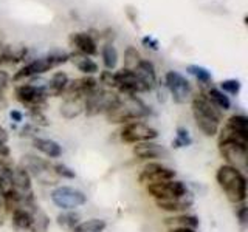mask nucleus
<instances>
[{"label":"nucleus","mask_w":248,"mask_h":232,"mask_svg":"<svg viewBox=\"0 0 248 232\" xmlns=\"http://www.w3.org/2000/svg\"><path fill=\"white\" fill-rule=\"evenodd\" d=\"M236 217H237L240 226L245 228L247 226V206L244 203H240V206L236 207Z\"/></svg>","instance_id":"obj_40"},{"label":"nucleus","mask_w":248,"mask_h":232,"mask_svg":"<svg viewBox=\"0 0 248 232\" xmlns=\"http://www.w3.org/2000/svg\"><path fill=\"white\" fill-rule=\"evenodd\" d=\"M33 145L39 152L44 153L45 157H48V158H59L62 155V147L59 145V143L54 141V139L34 138L33 139Z\"/></svg>","instance_id":"obj_22"},{"label":"nucleus","mask_w":248,"mask_h":232,"mask_svg":"<svg viewBox=\"0 0 248 232\" xmlns=\"http://www.w3.org/2000/svg\"><path fill=\"white\" fill-rule=\"evenodd\" d=\"M25 56H27L25 46H3L0 50V65L17 64V62L23 60Z\"/></svg>","instance_id":"obj_24"},{"label":"nucleus","mask_w":248,"mask_h":232,"mask_svg":"<svg viewBox=\"0 0 248 232\" xmlns=\"http://www.w3.org/2000/svg\"><path fill=\"white\" fill-rule=\"evenodd\" d=\"M68 82L70 81H68L67 73H64V72H56V73L51 76V79L48 81V95L50 96H54V98L64 95V91L67 88Z\"/></svg>","instance_id":"obj_27"},{"label":"nucleus","mask_w":248,"mask_h":232,"mask_svg":"<svg viewBox=\"0 0 248 232\" xmlns=\"http://www.w3.org/2000/svg\"><path fill=\"white\" fill-rule=\"evenodd\" d=\"M192 115L199 130L205 136H216L219 133L222 112L217 108L211 101L208 99L205 93L192 96Z\"/></svg>","instance_id":"obj_2"},{"label":"nucleus","mask_w":248,"mask_h":232,"mask_svg":"<svg viewBox=\"0 0 248 232\" xmlns=\"http://www.w3.org/2000/svg\"><path fill=\"white\" fill-rule=\"evenodd\" d=\"M165 224L172 228H188V229H196L199 226V218L196 215L191 214H178L174 217H169L165 220Z\"/></svg>","instance_id":"obj_26"},{"label":"nucleus","mask_w":248,"mask_h":232,"mask_svg":"<svg viewBox=\"0 0 248 232\" xmlns=\"http://www.w3.org/2000/svg\"><path fill=\"white\" fill-rule=\"evenodd\" d=\"M53 172L58 178H65V180H73V178H76L75 170L72 167H68L67 164H62V162L53 164Z\"/></svg>","instance_id":"obj_37"},{"label":"nucleus","mask_w":248,"mask_h":232,"mask_svg":"<svg viewBox=\"0 0 248 232\" xmlns=\"http://www.w3.org/2000/svg\"><path fill=\"white\" fill-rule=\"evenodd\" d=\"M146 189L147 193L155 200H172V198H182L189 195L188 186L180 180H168V181L147 184Z\"/></svg>","instance_id":"obj_11"},{"label":"nucleus","mask_w":248,"mask_h":232,"mask_svg":"<svg viewBox=\"0 0 248 232\" xmlns=\"http://www.w3.org/2000/svg\"><path fill=\"white\" fill-rule=\"evenodd\" d=\"M191 144H192V138L189 135V131L185 127H178L175 131V138L172 141V145L175 149H182V147H188Z\"/></svg>","instance_id":"obj_35"},{"label":"nucleus","mask_w":248,"mask_h":232,"mask_svg":"<svg viewBox=\"0 0 248 232\" xmlns=\"http://www.w3.org/2000/svg\"><path fill=\"white\" fill-rule=\"evenodd\" d=\"M48 96V81L39 79V77L28 84H22L16 88V98H17L19 102L28 107V110H31V108L44 110Z\"/></svg>","instance_id":"obj_5"},{"label":"nucleus","mask_w":248,"mask_h":232,"mask_svg":"<svg viewBox=\"0 0 248 232\" xmlns=\"http://www.w3.org/2000/svg\"><path fill=\"white\" fill-rule=\"evenodd\" d=\"M240 88H242V84H240L239 79H225L220 82V90L231 96H237L240 93Z\"/></svg>","instance_id":"obj_36"},{"label":"nucleus","mask_w":248,"mask_h":232,"mask_svg":"<svg viewBox=\"0 0 248 232\" xmlns=\"http://www.w3.org/2000/svg\"><path fill=\"white\" fill-rule=\"evenodd\" d=\"M51 201L62 211H75L87 201V195L72 186H58L51 190Z\"/></svg>","instance_id":"obj_8"},{"label":"nucleus","mask_w":248,"mask_h":232,"mask_svg":"<svg viewBox=\"0 0 248 232\" xmlns=\"http://www.w3.org/2000/svg\"><path fill=\"white\" fill-rule=\"evenodd\" d=\"M120 136H121V141L127 144H138V143L157 139L158 130L141 121H132V122L124 124V127L120 131Z\"/></svg>","instance_id":"obj_10"},{"label":"nucleus","mask_w":248,"mask_h":232,"mask_svg":"<svg viewBox=\"0 0 248 232\" xmlns=\"http://www.w3.org/2000/svg\"><path fill=\"white\" fill-rule=\"evenodd\" d=\"M155 204L158 206V209L166 212H185L194 204V198L189 195L182 197V198H172V200H155Z\"/></svg>","instance_id":"obj_20"},{"label":"nucleus","mask_w":248,"mask_h":232,"mask_svg":"<svg viewBox=\"0 0 248 232\" xmlns=\"http://www.w3.org/2000/svg\"><path fill=\"white\" fill-rule=\"evenodd\" d=\"M30 118H31V124H34V126H48V119H46V116L44 115V110L41 108H31L30 110Z\"/></svg>","instance_id":"obj_38"},{"label":"nucleus","mask_w":248,"mask_h":232,"mask_svg":"<svg viewBox=\"0 0 248 232\" xmlns=\"http://www.w3.org/2000/svg\"><path fill=\"white\" fill-rule=\"evenodd\" d=\"M56 223L62 229H67V231H73L75 226L79 223V215L72 212V211H67V212H62L58 215Z\"/></svg>","instance_id":"obj_32"},{"label":"nucleus","mask_w":248,"mask_h":232,"mask_svg":"<svg viewBox=\"0 0 248 232\" xmlns=\"http://www.w3.org/2000/svg\"><path fill=\"white\" fill-rule=\"evenodd\" d=\"M10 118H11L14 122H22V121H23V113L19 112V110H11V112H10Z\"/></svg>","instance_id":"obj_44"},{"label":"nucleus","mask_w":248,"mask_h":232,"mask_svg":"<svg viewBox=\"0 0 248 232\" xmlns=\"http://www.w3.org/2000/svg\"><path fill=\"white\" fill-rule=\"evenodd\" d=\"M186 72H188L189 74H192L196 79L200 82V84H209L213 81V74L211 72H209L208 68L205 67H200V65H188V68H186Z\"/></svg>","instance_id":"obj_33"},{"label":"nucleus","mask_w":248,"mask_h":232,"mask_svg":"<svg viewBox=\"0 0 248 232\" xmlns=\"http://www.w3.org/2000/svg\"><path fill=\"white\" fill-rule=\"evenodd\" d=\"M10 153H11L10 147H8L6 144H0V160L8 158V157H10Z\"/></svg>","instance_id":"obj_45"},{"label":"nucleus","mask_w":248,"mask_h":232,"mask_svg":"<svg viewBox=\"0 0 248 232\" xmlns=\"http://www.w3.org/2000/svg\"><path fill=\"white\" fill-rule=\"evenodd\" d=\"M101 84H104L106 87L108 88H115L116 87V84H115V74L112 72H108V70H106V72H103L99 74V81Z\"/></svg>","instance_id":"obj_39"},{"label":"nucleus","mask_w":248,"mask_h":232,"mask_svg":"<svg viewBox=\"0 0 248 232\" xmlns=\"http://www.w3.org/2000/svg\"><path fill=\"white\" fill-rule=\"evenodd\" d=\"M98 79L92 76L79 77L72 82H68L67 88L64 91L65 98H85L89 96L92 91H95L98 88Z\"/></svg>","instance_id":"obj_16"},{"label":"nucleus","mask_w":248,"mask_h":232,"mask_svg":"<svg viewBox=\"0 0 248 232\" xmlns=\"http://www.w3.org/2000/svg\"><path fill=\"white\" fill-rule=\"evenodd\" d=\"M70 60L73 62L75 67L79 70V72H82L84 74H95L99 72V68H98V64L95 60H92L89 56H85V54H81V53H73V54H70Z\"/></svg>","instance_id":"obj_25"},{"label":"nucleus","mask_w":248,"mask_h":232,"mask_svg":"<svg viewBox=\"0 0 248 232\" xmlns=\"http://www.w3.org/2000/svg\"><path fill=\"white\" fill-rule=\"evenodd\" d=\"M5 107H6V99L2 95H0V110H3Z\"/></svg>","instance_id":"obj_48"},{"label":"nucleus","mask_w":248,"mask_h":232,"mask_svg":"<svg viewBox=\"0 0 248 232\" xmlns=\"http://www.w3.org/2000/svg\"><path fill=\"white\" fill-rule=\"evenodd\" d=\"M219 152L228 166L244 170L248 166V144L240 141H219Z\"/></svg>","instance_id":"obj_9"},{"label":"nucleus","mask_w":248,"mask_h":232,"mask_svg":"<svg viewBox=\"0 0 248 232\" xmlns=\"http://www.w3.org/2000/svg\"><path fill=\"white\" fill-rule=\"evenodd\" d=\"M0 48H2V36H0Z\"/></svg>","instance_id":"obj_49"},{"label":"nucleus","mask_w":248,"mask_h":232,"mask_svg":"<svg viewBox=\"0 0 248 232\" xmlns=\"http://www.w3.org/2000/svg\"><path fill=\"white\" fill-rule=\"evenodd\" d=\"M68 42L78 53L85 54V56H96L98 54V45L96 41L87 33H73L70 34Z\"/></svg>","instance_id":"obj_18"},{"label":"nucleus","mask_w":248,"mask_h":232,"mask_svg":"<svg viewBox=\"0 0 248 232\" xmlns=\"http://www.w3.org/2000/svg\"><path fill=\"white\" fill-rule=\"evenodd\" d=\"M168 232H196V229H188V228H172Z\"/></svg>","instance_id":"obj_47"},{"label":"nucleus","mask_w":248,"mask_h":232,"mask_svg":"<svg viewBox=\"0 0 248 232\" xmlns=\"http://www.w3.org/2000/svg\"><path fill=\"white\" fill-rule=\"evenodd\" d=\"M143 45L146 46V48H151V50H154V51H157L158 50V41L157 39H154V37H151V36H146V37H143Z\"/></svg>","instance_id":"obj_42"},{"label":"nucleus","mask_w":248,"mask_h":232,"mask_svg":"<svg viewBox=\"0 0 248 232\" xmlns=\"http://www.w3.org/2000/svg\"><path fill=\"white\" fill-rule=\"evenodd\" d=\"M33 206L30 207H17L11 211V221L13 226L17 231H30L31 226V220H33V215H31V211H33Z\"/></svg>","instance_id":"obj_21"},{"label":"nucleus","mask_w":248,"mask_h":232,"mask_svg":"<svg viewBox=\"0 0 248 232\" xmlns=\"http://www.w3.org/2000/svg\"><path fill=\"white\" fill-rule=\"evenodd\" d=\"M113 74H115V84H116L115 88L120 91V95H137V93L147 91L144 84L137 76L134 70L121 68L120 72H116Z\"/></svg>","instance_id":"obj_14"},{"label":"nucleus","mask_w":248,"mask_h":232,"mask_svg":"<svg viewBox=\"0 0 248 232\" xmlns=\"http://www.w3.org/2000/svg\"><path fill=\"white\" fill-rule=\"evenodd\" d=\"M152 112L137 95H118V101L106 113L110 124H127L151 116Z\"/></svg>","instance_id":"obj_1"},{"label":"nucleus","mask_w":248,"mask_h":232,"mask_svg":"<svg viewBox=\"0 0 248 232\" xmlns=\"http://www.w3.org/2000/svg\"><path fill=\"white\" fill-rule=\"evenodd\" d=\"M31 215H33V220H31V226H30V232H46L50 228V218L46 215L39 204H36L31 211Z\"/></svg>","instance_id":"obj_28"},{"label":"nucleus","mask_w":248,"mask_h":232,"mask_svg":"<svg viewBox=\"0 0 248 232\" xmlns=\"http://www.w3.org/2000/svg\"><path fill=\"white\" fill-rule=\"evenodd\" d=\"M70 59V54L64 53V51H54L46 54L45 58H39L28 62L25 67H22L19 72H16V74L13 76V81L14 82H19L23 79H28V77H34L39 76L45 72H48L51 68H56Z\"/></svg>","instance_id":"obj_4"},{"label":"nucleus","mask_w":248,"mask_h":232,"mask_svg":"<svg viewBox=\"0 0 248 232\" xmlns=\"http://www.w3.org/2000/svg\"><path fill=\"white\" fill-rule=\"evenodd\" d=\"M140 60H141V56H140L137 48H134V46H127V50L124 51V68L135 70L137 65L140 64Z\"/></svg>","instance_id":"obj_34"},{"label":"nucleus","mask_w":248,"mask_h":232,"mask_svg":"<svg viewBox=\"0 0 248 232\" xmlns=\"http://www.w3.org/2000/svg\"><path fill=\"white\" fill-rule=\"evenodd\" d=\"M8 138H10V136H8V131L2 126H0V144H6Z\"/></svg>","instance_id":"obj_46"},{"label":"nucleus","mask_w":248,"mask_h":232,"mask_svg":"<svg viewBox=\"0 0 248 232\" xmlns=\"http://www.w3.org/2000/svg\"><path fill=\"white\" fill-rule=\"evenodd\" d=\"M205 95L208 96V99L211 101V102L219 108L220 112L223 110H228V108L231 107V101L230 98L227 96V93H223L220 88H209L208 93H205Z\"/></svg>","instance_id":"obj_29"},{"label":"nucleus","mask_w":248,"mask_h":232,"mask_svg":"<svg viewBox=\"0 0 248 232\" xmlns=\"http://www.w3.org/2000/svg\"><path fill=\"white\" fill-rule=\"evenodd\" d=\"M101 58H103V64L106 70H115L116 64H118V51L112 44H106L101 50Z\"/></svg>","instance_id":"obj_31"},{"label":"nucleus","mask_w":248,"mask_h":232,"mask_svg":"<svg viewBox=\"0 0 248 232\" xmlns=\"http://www.w3.org/2000/svg\"><path fill=\"white\" fill-rule=\"evenodd\" d=\"M216 181L225 192L227 198L234 204L244 203L247 198V178L242 170L222 164L216 172Z\"/></svg>","instance_id":"obj_3"},{"label":"nucleus","mask_w":248,"mask_h":232,"mask_svg":"<svg viewBox=\"0 0 248 232\" xmlns=\"http://www.w3.org/2000/svg\"><path fill=\"white\" fill-rule=\"evenodd\" d=\"M36 133H37V127L34 126V124H27V126L20 130L19 135L22 138H28V136H34Z\"/></svg>","instance_id":"obj_41"},{"label":"nucleus","mask_w":248,"mask_h":232,"mask_svg":"<svg viewBox=\"0 0 248 232\" xmlns=\"http://www.w3.org/2000/svg\"><path fill=\"white\" fill-rule=\"evenodd\" d=\"M8 82H10V74L5 70H0V91H3L8 87Z\"/></svg>","instance_id":"obj_43"},{"label":"nucleus","mask_w":248,"mask_h":232,"mask_svg":"<svg viewBox=\"0 0 248 232\" xmlns=\"http://www.w3.org/2000/svg\"><path fill=\"white\" fill-rule=\"evenodd\" d=\"M84 99L85 98H65L61 105V115L65 119H73L84 113Z\"/></svg>","instance_id":"obj_23"},{"label":"nucleus","mask_w":248,"mask_h":232,"mask_svg":"<svg viewBox=\"0 0 248 232\" xmlns=\"http://www.w3.org/2000/svg\"><path fill=\"white\" fill-rule=\"evenodd\" d=\"M134 72L137 73V76L140 77V79H141V82L144 84L147 91H151L157 87V73H155V67L151 60L141 59Z\"/></svg>","instance_id":"obj_19"},{"label":"nucleus","mask_w":248,"mask_h":232,"mask_svg":"<svg viewBox=\"0 0 248 232\" xmlns=\"http://www.w3.org/2000/svg\"><path fill=\"white\" fill-rule=\"evenodd\" d=\"M20 166L27 170L31 178H36L41 184L50 186V184L58 183V176L54 175L53 166L50 164V161H46L41 157H36V155H31V153L23 155Z\"/></svg>","instance_id":"obj_6"},{"label":"nucleus","mask_w":248,"mask_h":232,"mask_svg":"<svg viewBox=\"0 0 248 232\" xmlns=\"http://www.w3.org/2000/svg\"><path fill=\"white\" fill-rule=\"evenodd\" d=\"M219 141H240L248 144V118L245 115H232L219 129Z\"/></svg>","instance_id":"obj_12"},{"label":"nucleus","mask_w":248,"mask_h":232,"mask_svg":"<svg viewBox=\"0 0 248 232\" xmlns=\"http://www.w3.org/2000/svg\"><path fill=\"white\" fill-rule=\"evenodd\" d=\"M175 178V170L161 164V162H149L143 167L138 175V181L141 184H154L160 181H168Z\"/></svg>","instance_id":"obj_15"},{"label":"nucleus","mask_w":248,"mask_h":232,"mask_svg":"<svg viewBox=\"0 0 248 232\" xmlns=\"http://www.w3.org/2000/svg\"><path fill=\"white\" fill-rule=\"evenodd\" d=\"M107 223L101 218H90L85 221H79L75 226L73 232H104Z\"/></svg>","instance_id":"obj_30"},{"label":"nucleus","mask_w":248,"mask_h":232,"mask_svg":"<svg viewBox=\"0 0 248 232\" xmlns=\"http://www.w3.org/2000/svg\"><path fill=\"white\" fill-rule=\"evenodd\" d=\"M132 153L138 160H160L169 157V150L166 147L154 141H144L135 144L134 149H132Z\"/></svg>","instance_id":"obj_17"},{"label":"nucleus","mask_w":248,"mask_h":232,"mask_svg":"<svg viewBox=\"0 0 248 232\" xmlns=\"http://www.w3.org/2000/svg\"><path fill=\"white\" fill-rule=\"evenodd\" d=\"M165 84L175 104H186L192 98V87L189 81L178 72H168L165 76Z\"/></svg>","instance_id":"obj_13"},{"label":"nucleus","mask_w":248,"mask_h":232,"mask_svg":"<svg viewBox=\"0 0 248 232\" xmlns=\"http://www.w3.org/2000/svg\"><path fill=\"white\" fill-rule=\"evenodd\" d=\"M116 101H118V93L98 87L95 91H92L89 96H85L84 113L87 116H96L101 113H107L115 105Z\"/></svg>","instance_id":"obj_7"}]
</instances>
